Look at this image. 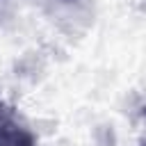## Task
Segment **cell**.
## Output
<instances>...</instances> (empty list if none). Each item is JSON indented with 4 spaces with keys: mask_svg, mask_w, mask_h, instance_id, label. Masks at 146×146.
Here are the masks:
<instances>
[{
    "mask_svg": "<svg viewBox=\"0 0 146 146\" xmlns=\"http://www.w3.org/2000/svg\"><path fill=\"white\" fill-rule=\"evenodd\" d=\"M0 146H34L32 135L16 123L11 112L0 100Z\"/></svg>",
    "mask_w": 146,
    "mask_h": 146,
    "instance_id": "obj_1",
    "label": "cell"
},
{
    "mask_svg": "<svg viewBox=\"0 0 146 146\" xmlns=\"http://www.w3.org/2000/svg\"><path fill=\"white\" fill-rule=\"evenodd\" d=\"M141 146H146V141H144V144H141Z\"/></svg>",
    "mask_w": 146,
    "mask_h": 146,
    "instance_id": "obj_2",
    "label": "cell"
}]
</instances>
